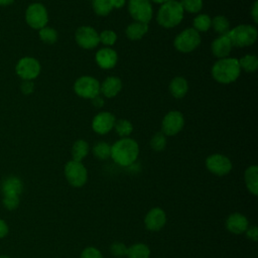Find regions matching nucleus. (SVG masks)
Masks as SVG:
<instances>
[{"mask_svg": "<svg viewBox=\"0 0 258 258\" xmlns=\"http://www.w3.org/2000/svg\"><path fill=\"white\" fill-rule=\"evenodd\" d=\"M238 60L241 70H244L247 73H253L258 68V58L254 54H246Z\"/></svg>", "mask_w": 258, "mask_h": 258, "instance_id": "nucleus-27", "label": "nucleus"}, {"mask_svg": "<svg viewBox=\"0 0 258 258\" xmlns=\"http://www.w3.org/2000/svg\"><path fill=\"white\" fill-rule=\"evenodd\" d=\"M206 167L207 169L215 175L223 176L228 174L232 170V162L224 154L214 153L207 157L206 159Z\"/></svg>", "mask_w": 258, "mask_h": 258, "instance_id": "nucleus-10", "label": "nucleus"}, {"mask_svg": "<svg viewBox=\"0 0 258 258\" xmlns=\"http://www.w3.org/2000/svg\"><path fill=\"white\" fill-rule=\"evenodd\" d=\"M22 188H23L22 181L16 176H10V177L6 178L2 183L3 194L13 192V194L20 195L22 191Z\"/></svg>", "mask_w": 258, "mask_h": 258, "instance_id": "nucleus-25", "label": "nucleus"}, {"mask_svg": "<svg viewBox=\"0 0 258 258\" xmlns=\"http://www.w3.org/2000/svg\"><path fill=\"white\" fill-rule=\"evenodd\" d=\"M13 2V0H0V5H3V6H6V5H9Z\"/></svg>", "mask_w": 258, "mask_h": 258, "instance_id": "nucleus-45", "label": "nucleus"}, {"mask_svg": "<svg viewBox=\"0 0 258 258\" xmlns=\"http://www.w3.org/2000/svg\"><path fill=\"white\" fill-rule=\"evenodd\" d=\"M232 43L227 34L218 36L211 45V49L213 54L218 58L228 57L232 49Z\"/></svg>", "mask_w": 258, "mask_h": 258, "instance_id": "nucleus-18", "label": "nucleus"}, {"mask_svg": "<svg viewBox=\"0 0 258 258\" xmlns=\"http://www.w3.org/2000/svg\"><path fill=\"white\" fill-rule=\"evenodd\" d=\"M0 258H9V257H8V256H6V255H1V256H0Z\"/></svg>", "mask_w": 258, "mask_h": 258, "instance_id": "nucleus-47", "label": "nucleus"}, {"mask_svg": "<svg viewBox=\"0 0 258 258\" xmlns=\"http://www.w3.org/2000/svg\"><path fill=\"white\" fill-rule=\"evenodd\" d=\"M91 100H92V104H93L95 107H97V108H100V107H102V106L104 105V100H103V98H101L99 95L96 96L95 98L91 99Z\"/></svg>", "mask_w": 258, "mask_h": 258, "instance_id": "nucleus-43", "label": "nucleus"}, {"mask_svg": "<svg viewBox=\"0 0 258 258\" xmlns=\"http://www.w3.org/2000/svg\"><path fill=\"white\" fill-rule=\"evenodd\" d=\"M127 250H128V247L124 243H121V242H114L110 246V252L116 257L126 256Z\"/></svg>", "mask_w": 258, "mask_h": 258, "instance_id": "nucleus-37", "label": "nucleus"}, {"mask_svg": "<svg viewBox=\"0 0 258 258\" xmlns=\"http://www.w3.org/2000/svg\"><path fill=\"white\" fill-rule=\"evenodd\" d=\"M39 37L43 42L47 44H52L57 40V32L51 27L44 26L39 29Z\"/></svg>", "mask_w": 258, "mask_h": 258, "instance_id": "nucleus-32", "label": "nucleus"}, {"mask_svg": "<svg viewBox=\"0 0 258 258\" xmlns=\"http://www.w3.org/2000/svg\"><path fill=\"white\" fill-rule=\"evenodd\" d=\"M89 149H90V147L86 140H84V139L77 140L72 147L73 160L82 161L88 155Z\"/></svg>", "mask_w": 258, "mask_h": 258, "instance_id": "nucleus-23", "label": "nucleus"}, {"mask_svg": "<svg viewBox=\"0 0 258 258\" xmlns=\"http://www.w3.org/2000/svg\"><path fill=\"white\" fill-rule=\"evenodd\" d=\"M114 128L117 132V134L119 136H121L122 138L125 137H129V135L132 133L133 131V125L129 120L126 119H119L115 121L114 124Z\"/></svg>", "mask_w": 258, "mask_h": 258, "instance_id": "nucleus-29", "label": "nucleus"}, {"mask_svg": "<svg viewBox=\"0 0 258 258\" xmlns=\"http://www.w3.org/2000/svg\"><path fill=\"white\" fill-rule=\"evenodd\" d=\"M166 223V214L165 212L158 207L152 208L148 211L144 218V225L149 231H159L161 230Z\"/></svg>", "mask_w": 258, "mask_h": 258, "instance_id": "nucleus-15", "label": "nucleus"}, {"mask_svg": "<svg viewBox=\"0 0 258 258\" xmlns=\"http://www.w3.org/2000/svg\"><path fill=\"white\" fill-rule=\"evenodd\" d=\"M212 23V18L208 14H199L195 17L192 24L194 29L198 32H206L210 29Z\"/></svg>", "mask_w": 258, "mask_h": 258, "instance_id": "nucleus-28", "label": "nucleus"}, {"mask_svg": "<svg viewBox=\"0 0 258 258\" xmlns=\"http://www.w3.org/2000/svg\"><path fill=\"white\" fill-rule=\"evenodd\" d=\"M183 11L188 13H199L203 8V0H180Z\"/></svg>", "mask_w": 258, "mask_h": 258, "instance_id": "nucleus-33", "label": "nucleus"}, {"mask_svg": "<svg viewBox=\"0 0 258 258\" xmlns=\"http://www.w3.org/2000/svg\"><path fill=\"white\" fill-rule=\"evenodd\" d=\"M3 195H4L3 205L8 210H15L19 205V195L13 194V192H6Z\"/></svg>", "mask_w": 258, "mask_h": 258, "instance_id": "nucleus-36", "label": "nucleus"}, {"mask_svg": "<svg viewBox=\"0 0 258 258\" xmlns=\"http://www.w3.org/2000/svg\"><path fill=\"white\" fill-rule=\"evenodd\" d=\"M8 234V226L7 224L0 219V238L5 237Z\"/></svg>", "mask_w": 258, "mask_h": 258, "instance_id": "nucleus-42", "label": "nucleus"}, {"mask_svg": "<svg viewBox=\"0 0 258 258\" xmlns=\"http://www.w3.org/2000/svg\"><path fill=\"white\" fill-rule=\"evenodd\" d=\"M93 9L96 14L106 16L112 11L113 6L110 0H93Z\"/></svg>", "mask_w": 258, "mask_h": 258, "instance_id": "nucleus-31", "label": "nucleus"}, {"mask_svg": "<svg viewBox=\"0 0 258 258\" xmlns=\"http://www.w3.org/2000/svg\"><path fill=\"white\" fill-rule=\"evenodd\" d=\"M169 92L170 94L176 98L180 99L185 96L188 90V84L187 81L182 77H175L171 80L169 83Z\"/></svg>", "mask_w": 258, "mask_h": 258, "instance_id": "nucleus-22", "label": "nucleus"}, {"mask_svg": "<svg viewBox=\"0 0 258 258\" xmlns=\"http://www.w3.org/2000/svg\"><path fill=\"white\" fill-rule=\"evenodd\" d=\"M93 154L98 159H107L111 156V145L104 141L98 142L93 147Z\"/></svg>", "mask_w": 258, "mask_h": 258, "instance_id": "nucleus-30", "label": "nucleus"}, {"mask_svg": "<svg viewBox=\"0 0 258 258\" xmlns=\"http://www.w3.org/2000/svg\"><path fill=\"white\" fill-rule=\"evenodd\" d=\"M226 228L232 234L240 235L245 233L249 228V222L244 215L240 213H233L226 220Z\"/></svg>", "mask_w": 258, "mask_h": 258, "instance_id": "nucleus-16", "label": "nucleus"}, {"mask_svg": "<svg viewBox=\"0 0 258 258\" xmlns=\"http://www.w3.org/2000/svg\"><path fill=\"white\" fill-rule=\"evenodd\" d=\"M244 179L247 186V189L253 196L258 194V166L250 165L246 168L244 172Z\"/></svg>", "mask_w": 258, "mask_h": 258, "instance_id": "nucleus-20", "label": "nucleus"}, {"mask_svg": "<svg viewBox=\"0 0 258 258\" xmlns=\"http://www.w3.org/2000/svg\"><path fill=\"white\" fill-rule=\"evenodd\" d=\"M75 38L77 43L85 49L95 48L100 42L98 31L89 25L80 26L75 33Z\"/></svg>", "mask_w": 258, "mask_h": 258, "instance_id": "nucleus-11", "label": "nucleus"}, {"mask_svg": "<svg viewBox=\"0 0 258 258\" xmlns=\"http://www.w3.org/2000/svg\"><path fill=\"white\" fill-rule=\"evenodd\" d=\"M64 176L74 187H82L88 180V171L81 161L70 160L64 165Z\"/></svg>", "mask_w": 258, "mask_h": 258, "instance_id": "nucleus-6", "label": "nucleus"}, {"mask_svg": "<svg viewBox=\"0 0 258 258\" xmlns=\"http://www.w3.org/2000/svg\"><path fill=\"white\" fill-rule=\"evenodd\" d=\"M241 73L239 60L235 57L219 58L212 67L213 78L221 84L235 82Z\"/></svg>", "mask_w": 258, "mask_h": 258, "instance_id": "nucleus-2", "label": "nucleus"}, {"mask_svg": "<svg viewBox=\"0 0 258 258\" xmlns=\"http://www.w3.org/2000/svg\"><path fill=\"white\" fill-rule=\"evenodd\" d=\"M115 116L107 111H102L98 113L92 121V128L93 130L101 135L107 134L114 128L115 124Z\"/></svg>", "mask_w": 258, "mask_h": 258, "instance_id": "nucleus-14", "label": "nucleus"}, {"mask_svg": "<svg viewBox=\"0 0 258 258\" xmlns=\"http://www.w3.org/2000/svg\"><path fill=\"white\" fill-rule=\"evenodd\" d=\"M128 11L135 21L147 24L151 20L153 14L150 0H129Z\"/></svg>", "mask_w": 258, "mask_h": 258, "instance_id": "nucleus-8", "label": "nucleus"}, {"mask_svg": "<svg viewBox=\"0 0 258 258\" xmlns=\"http://www.w3.org/2000/svg\"><path fill=\"white\" fill-rule=\"evenodd\" d=\"M183 115L179 111H170L163 117L161 123L162 133L165 136L176 135L183 128Z\"/></svg>", "mask_w": 258, "mask_h": 258, "instance_id": "nucleus-12", "label": "nucleus"}, {"mask_svg": "<svg viewBox=\"0 0 258 258\" xmlns=\"http://www.w3.org/2000/svg\"><path fill=\"white\" fill-rule=\"evenodd\" d=\"M250 13H251V16H252L254 22L257 23L258 22V1L257 0L253 3Z\"/></svg>", "mask_w": 258, "mask_h": 258, "instance_id": "nucleus-41", "label": "nucleus"}, {"mask_svg": "<svg viewBox=\"0 0 258 258\" xmlns=\"http://www.w3.org/2000/svg\"><path fill=\"white\" fill-rule=\"evenodd\" d=\"M122 89V82L117 77H108L105 79L102 84H100V92L106 97V98H113Z\"/></svg>", "mask_w": 258, "mask_h": 258, "instance_id": "nucleus-19", "label": "nucleus"}, {"mask_svg": "<svg viewBox=\"0 0 258 258\" xmlns=\"http://www.w3.org/2000/svg\"><path fill=\"white\" fill-rule=\"evenodd\" d=\"M25 19L29 26L34 29H41L48 20V15L45 7L40 3H33L28 6L25 13Z\"/></svg>", "mask_w": 258, "mask_h": 258, "instance_id": "nucleus-9", "label": "nucleus"}, {"mask_svg": "<svg viewBox=\"0 0 258 258\" xmlns=\"http://www.w3.org/2000/svg\"><path fill=\"white\" fill-rule=\"evenodd\" d=\"M232 46L246 47L252 45L258 36L257 28L250 24H240L230 29L227 33Z\"/></svg>", "mask_w": 258, "mask_h": 258, "instance_id": "nucleus-4", "label": "nucleus"}, {"mask_svg": "<svg viewBox=\"0 0 258 258\" xmlns=\"http://www.w3.org/2000/svg\"><path fill=\"white\" fill-rule=\"evenodd\" d=\"M148 31V24L139 22V21H134L130 23L126 27V35L129 39L131 40H139L141 39Z\"/></svg>", "mask_w": 258, "mask_h": 258, "instance_id": "nucleus-21", "label": "nucleus"}, {"mask_svg": "<svg viewBox=\"0 0 258 258\" xmlns=\"http://www.w3.org/2000/svg\"><path fill=\"white\" fill-rule=\"evenodd\" d=\"M113 8H121L126 3V0H110Z\"/></svg>", "mask_w": 258, "mask_h": 258, "instance_id": "nucleus-44", "label": "nucleus"}, {"mask_svg": "<svg viewBox=\"0 0 258 258\" xmlns=\"http://www.w3.org/2000/svg\"><path fill=\"white\" fill-rule=\"evenodd\" d=\"M74 90L81 98L93 99L100 94V83L94 77L83 76L75 82Z\"/></svg>", "mask_w": 258, "mask_h": 258, "instance_id": "nucleus-7", "label": "nucleus"}, {"mask_svg": "<svg viewBox=\"0 0 258 258\" xmlns=\"http://www.w3.org/2000/svg\"><path fill=\"white\" fill-rule=\"evenodd\" d=\"M16 73L24 81H31L39 75L40 64L37 59L26 56L18 61L16 66Z\"/></svg>", "mask_w": 258, "mask_h": 258, "instance_id": "nucleus-13", "label": "nucleus"}, {"mask_svg": "<svg viewBox=\"0 0 258 258\" xmlns=\"http://www.w3.org/2000/svg\"><path fill=\"white\" fill-rule=\"evenodd\" d=\"M138 154L139 145L130 137L121 138L111 146L110 157L121 166H129L133 164L136 161Z\"/></svg>", "mask_w": 258, "mask_h": 258, "instance_id": "nucleus-1", "label": "nucleus"}, {"mask_svg": "<svg viewBox=\"0 0 258 258\" xmlns=\"http://www.w3.org/2000/svg\"><path fill=\"white\" fill-rule=\"evenodd\" d=\"M201 41L200 32L194 28H186L175 36L173 45L178 51L187 53L195 50L200 45Z\"/></svg>", "mask_w": 258, "mask_h": 258, "instance_id": "nucleus-5", "label": "nucleus"}, {"mask_svg": "<svg viewBox=\"0 0 258 258\" xmlns=\"http://www.w3.org/2000/svg\"><path fill=\"white\" fill-rule=\"evenodd\" d=\"M183 9L179 2L175 0H169L158 9L156 20L159 25L164 28H172L177 26L183 18Z\"/></svg>", "mask_w": 258, "mask_h": 258, "instance_id": "nucleus-3", "label": "nucleus"}, {"mask_svg": "<svg viewBox=\"0 0 258 258\" xmlns=\"http://www.w3.org/2000/svg\"><path fill=\"white\" fill-rule=\"evenodd\" d=\"M21 90L25 95L31 94L33 91V83L31 81H24L21 85Z\"/></svg>", "mask_w": 258, "mask_h": 258, "instance_id": "nucleus-40", "label": "nucleus"}, {"mask_svg": "<svg viewBox=\"0 0 258 258\" xmlns=\"http://www.w3.org/2000/svg\"><path fill=\"white\" fill-rule=\"evenodd\" d=\"M95 58H96V62L100 68L108 70L116 66L118 60V55L114 49L110 47H103L97 51Z\"/></svg>", "mask_w": 258, "mask_h": 258, "instance_id": "nucleus-17", "label": "nucleus"}, {"mask_svg": "<svg viewBox=\"0 0 258 258\" xmlns=\"http://www.w3.org/2000/svg\"><path fill=\"white\" fill-rule=\"evenodd\" d=\"M211 26H213L214 30L219 33L220 35H224V34H227L230 30V22L229 20L223 16V15H218V16H215L213 19H212V23H211Z\"/></svg>", "mask_w": 258, "mask_h": 258, "instance_id": "nucleus-26", "label": "nucleus"}, {"mask_svg": "<svg viewBox=\"0 0 258 258\" xmlns=\"http://www.w3.org/2000/svg\"><path fill=\"white\" fill-rule=\"evenodd\" d=\"M245 233H246V236H247L250 240H252V241H254V242L257 241V238H258V230H257V227H256V226H253V227L248 228Z\"/></svg>", "mask_w": 258, "mask_h": 258, "instance_id": "nucleus-39", "label": "nucleus"}, {"mask_svg": "<svg viewBox=\"0 0 258 258\" xmlns=\"http://www.w3.org/2000/svg\"><path fill=\"white\" fill-rule=\"evenodd\" d=\"M80 258H104L101 251L96 247H87L81 253Z\"/></svg>", "mask_w": 258, "mask_h": 258, "instance_id": "nucleus-38", "label": "nucleus"}, {"mask_svg": "<svg viewBox=\"0 0 258 258\" xmlns=\"http://www.w3.org/2000/svg\"><path fill=\"white\" fill-rule=\"evenodd\" d=\"M166 146V136L162 132L155 133L150 139V147L155 151H162Z\"/></svg>", "mask_w": 258, "mask_h": 258, "instance_id": "nucleus-34", "label": "nucleus"}, {"mask_svg": "<svg viewBox=\"0 0 258 258\" xmlns=\"http://www.w3.org/2000/svg\"><path fill=\"white\" fill-rule=\"evenodd\" d=\"M150 1H152L154 3H157V4H163V3H165V2H167L169 0H150Z\"/></svg>", "mask_w": 258, "mask_h": 258, "instance_id": "nucleus-46", "label": "nucleus"}, {"mask_svg": "<svg viewBox=\"0 0 258 258\" xmlns=\"http://www.w3.org/2000/svg\"><path fill=\"white\" fill-rule=\"evenodd\" d=\"M126 256L128 258H149L150 249L146 244L136 243L128 247Z\"/></svg>", "mask_w": 258, "mask_h": 258, "instance_id": "nucleus-24", "label": "nucleus"}, {"mask_svg": "<svg viewBox=\"0 0 258 258\" xmlns=\"http://www.w3.org/2000/svg\"><path fill=\"white\" fill-rule=\"evenodd\" d=\"M99 40L103 44H105L107 46H111L116 42L117 34L113 30L106 29V30H103L101 33H99Z\"/></svg>", "mask_w": 258, "mask_h": 258, "instance_id": "nucleus-35", "label": "nucleus"}]
</instances>
